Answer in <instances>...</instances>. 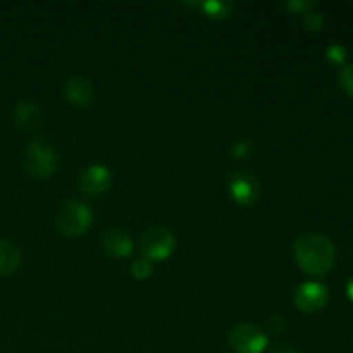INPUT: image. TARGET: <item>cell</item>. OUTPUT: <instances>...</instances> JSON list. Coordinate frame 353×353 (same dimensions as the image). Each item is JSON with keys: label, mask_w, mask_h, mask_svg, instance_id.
Segmentation results:
<instances>
[{"label": "cell", "mask_w": 353, "mask_h": 353, "mask_svg": "<svg viewBox=\"0 0 353 353\" xmlns=\"http://www.w3.org/2000/svg\"><path fill=\"white\" fill-rule=\"evenodd\" d=\"M285 326H286V323H285V319H283L281 316H271V317H269L268 330L271 331V333H274V334L283 333Z\"/></svg>", "instance_id": "20"}, {"label": "cell", "mask_w": 353, "mask_h": 353, "mask_svg": "<svg viewBox=\"0 0 353 353\" xmlns=\"http://www.w3.org/2000/svg\"><path fill=\"white\" fill-rule=\"evenodd\" d=\"M230 193L243 207L254 205L261 196V183L252 172L238 171L230 176Z\"/></svg>", "instance_id": "7"}, {"label": "cell", "mask_w": 353, "mask_h": 353, "mask_svg": "<svg viewBox=\"0 0 353 353\" xmlns=\"http://www.w3.org/2000/svg\"><path fill=\"white\" fill-rule=\"evenodd\" d=\"M131 274L134 276L137 279H148L152 276V272H154V265H152V261H148V259L141 257V259H137V261L131 264Z\"/></svg>", "instance_id": "14"}, {"label": "cell", "mask_w": 353, "mask_h": 353, "mask_svg": "<svg viewBox=\"0 0 353 353\" xmlns=\"http://www.w3.org/2000/svg\"><path fill=\"white\" fill-rule=\"evenodd\" d=\"M316 7V2L312 0H290L286 2V9L292 10L293 14H307Z\"/></svg>", "instance_id": "18"}, {"label": "cell", "mask_w": 353, "mask_h": 353, "mask_svg": "<svg viewBox=\"0 0 353 353\" xmlns=\"http://www.w3.org/2000/svg\"><path fill=\"white\" fill-rule=\"evenodd\" d=\"M252 143L248 140H240L233 145V155L238 159H243L250 154Z\"/></svg>", "instance_id": "19"}, {"label": "cell", "mask_w": 353, "mask_h": 353, "mask_svg": "<svg viewBox=\"0 0 353 353\" xmlns=\"http://www.w3.org/2000/svg\"><path fill=\"white\" fill-rule=\"evenodd\" d=\"M14 123L21 128V130L26 131H34L41 126L43 123V112H41L40 107L33 102H21L19 105H16L12 112Z\"/></svg>", "instance_id": "11"}, {"label": "cell", "mask_w": 353, "mask_h": 353, "mask_svg": "<svg viewBox=\"0 0 353 353\" xmlns=\"http://www.w3.org/2000/svg\"><path fill=\"white\" fill-rule=\"evenodd\" d=\"M176 245L174 233L169 228L154 226L140 238V250L148 261H164L172 254Z\"/></svg>", "instance_id": "4"}, {"label": "cell", "mask_w": 353, "mask_h": 353, "mask_svg": "<svg viewBox=\"0 0 353 353\" xmlns=\"http://www.w3.org/2000/svg\"><path fill=\"white\" fill-rule=\"evenodd\" d=\"M64 95L69 103L76 107H88L95 99V90L86 76H72L64 85Z\"/></svg>", "instance_id": "10"}, {"label": "cell", "mask_w": 353, "mask_h": 353, "mask_svg": "<svg viewBox=\"0 0 353 353\" xmlns=\"http://www.w3.org/2000/svg\"><path fill=\"white\" fill-rule=\"evenodd\" d=\"M326 57L330 59L334 64H341L347 59V48L341 43H331L330 47L326 48Z\"/></svg>", "instance_id": "15"}, {"label": "cell", "mask_w": 353, "mask_h": 353, "mask_svg": "<svg viewBox=\"0 0 353 353\" xmlns=\"http://www.w3.org/2000/svg\"><path fill=\"white\" fill-rule=\"evenodd\" d=\"M303 23H305V26L309 28V30L319 31V30H323V26H324V16L319 12V10L312 9L305 14V19H303Z\"/></svg>", "instance_id": "17"}, {"label": "cell", "mask_w": 353, "mask_h": 353, "mask_svg": "<svg viewBox=\"0 0 353 353\" xmlns=\"http://www.w3.org/2000/svg\"><path fill=\"white\" fill-rule=\"evenodd\" d=\"M347 295H348V299L353 302V276L348 279V283H347Z\"/></svg>", "instance_id": "22"}, {"label": "cell", "mask_w": 353, "mask_h": 353, "mask_svg": "<svg viewBox=\"0 0 353 353\" xmlns=\"http://www.w3.org/2000/svg\"><path fill=\"white\" fill-rule=\"evenodd\" d=\"M102 247L110 257L116 259H126L133 254V240H131L130 233L121 228L103 231Z\"/></svg>", "instance_id": "9"}, {"label": "cell", "mask_w": 353, "mask_h": 353, "mask_svg": "<svg viewBox=\"0 0 353 353\" xmlns=\"http://www.w3.org/2000/svg\"><path fill=\"white\" fill-rule=\"evenodd\" d=\"M112 174L103 164H92L79 176V190L88 196H100L109 192Z\"/></svg>", "instance_id": "8"}, {"label": "cell", "mask_w": 353, "mask_h": 353, "mask_svg": "<svg viewBox=\"0 0 353 353\" xmlns=\"http://www.w3.org/2000/svg\"><path fill=\"white\" fill-rule=\"evenodd\" d=\"M293 252L300 268L312 276L326 274L333 268L336 259V248L333 241L319 233L302 234L296 238Z\"/></svg>", "instance_id": "1"}, {"label": "cell", "mask_w": 353, "mask_h": 353, "mask_svg": "<svg viewBox=\"0 0 353 353\" xmlns=\"http://www.w3.org/2000/svg\"><path fill=\"white\" fill-rule=\"evenodd\" d=\"M21 264V252L9 241H0V276H9Z\"/></svg>", "instance_id": "12"}, {"label": "cell", "mask_w": 353, "mask_h": 353, "mask_svg": "<svg viewBox=\"0 0 353 353\" xmlns=\"http://www.w3.org/2000/svg\"><path fill=\"white\" fill-rule=\"evenodd\" d=\"M203 12L214 19H226L233 14L234 3L233 2H203L200 3Z\"/></svg>", "instance_id": "13"}, {"label": "cell", "mask_w": 353, "mask_h": 353, "mask_svg": "<svg viewBox=\"0 0 353 353\" xmlns=\"http://www.w3.org/2000/svg\"><path fill=\"white\" fill-rule=\"evenodd\" d=\"M340 85L348 95L353 97V62L345 65L340 71Z\"/></svg>", "instance_id": "16"}, {"label": "cell", "mask_w": 353, "mask_h": 353, "mask_svg": "<svg viewBox=\"0 0 353 353\" xmlns=\"http://www.w3.org/2000/svg\"><path fill=\"white\" fill-rule=\"evenodd\" d=\"M271 353H299L296 348L290 343H276L274 347L271 348Z\"/></svg>", "instance_id": "21"}, {"label": "cell", "mask_w": 353, "mask_h": 353, "mask_svg": "<svg viewBox=\"0 0 353 353\" xmlns=\"http://www.w3.org/2000/svg\"><path fill=\"white\" fill-rule=\"evenodd\" d=\"M93 212L88 203L81 200H69L57 212V228L62 234L69 238H78L92 226Z\"/></svg>", "instance_id": "2"}, {"label": "cell", "mask_w": 353, "mask_h": 353, "mask_svg": "<svg viewBox=\"0 0 353 353\" xmlns=\"http://www.w3.org/2000/svg\"><path fill=\"white\" fill-rule=\"evenodd\" d=\"M230 345L236 353H262L268 348L269 338L255 324H238L230 333Z\"/></svg>", "instance_id": "5"}, {"label": "cell", "mask_w": 353, "mask_h": 353, "mask_svg": "<svg viewBox=\"0 0 353 353\" xmlns=\"http://www.w3.org/2000/svg\"><path fill=\"white\" fill-rule=\"evenodd\" d=\"M295 305L302 312H317L330 300V288L324 283L307 281L295 290Z\"/></svg>", "instance_id": "6"}, {"label": "cell", "mask_w": 353, "mask_h": 353, "mask_svg": "<svg viewBox=\"0 0 353 353\" xmlns=\"http://www.w3.org/2000/svg\"><path fill=\"white\" fill-rule=\"evenodd\" d=\"M24 168L34 178H48L57 168L55 148L43 138L31 140L24 150Z\"/></svg>", "instance_id": "3"}]
</instances>
